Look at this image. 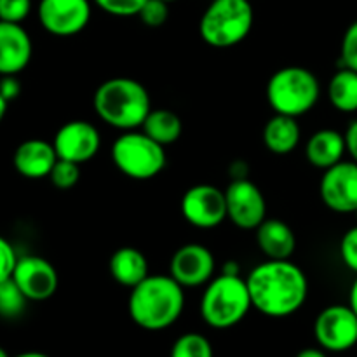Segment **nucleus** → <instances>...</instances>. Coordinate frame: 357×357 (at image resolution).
I'll return each instance as SVG.
<instances>
[{"label":"nucleus","instance_id":"33","mask_svg":"<svg viewBox=\"0 0 357 357\" xmlns=\"http://www.w3.org/2000/svg\"><path fill=\"white\" fill-rule=\"evenodd\" d=\"M0 94L6 101L16 100L21 94V82L17 80L16 75H2L0 80Z\"/></svg>","mask_w":357,"mask_h":357},{"label":"nucleus","instance_id":"6","mask_svg":"<svg viewBox=\"0 0 357 357\" xmlns=\"http://www.w3.org/2000/svg\"><path fill=\"white\" fill-rule=\"evenodd\" d=\"M321 98L319 79L305 66H284L267 82V101L274 114L302 117Z\"/></svg>","mask_w":357,"mask_h":357},{"label":"nucleus","instance_id":"9","mask_svg":"<svg viewBox=\"0 0 357 357\" xmlns=\"http://www.w3.org/2000/svg\"><path fill=\"white\" fill-rule=\"evenodd\" d=\"M314 338L330 352L351 351L357 345V316L351 305H330L314 321Z\"/></svg>","mask_w":357,"mask_h":357},{"label":"nucleus","instance_id":"28","mask_svg":"<svg viewBox=\"0 0 357 357\" xmlns=\"http://www.w3.org/2000/svg\"><path fill=\"white\" fill-rule=\"evenodd\" d=\"M138 17L149 28H160L169 17V3L164 0H146Z\"/></svg>","mask_w":357,"mask_h":357},{"label":"nucleus","instance_id":"13","mask_svg":"<svg viewBox=\"0 0 357 357\" xmlns=\"http://www.w3.org/2000/svg\"><path fill=\"white\" fill-rule=\"evenodd\" d=\"M216 261L209 248L199 243L183 244L169 261V275L183 288H201L215 278Z\"/></svg>","mask_w":357,"mask_h":357},{"label":"nucleus","instance_id":"26","mask_svg":"<svg viewBox=\"0 0 357 357\" xmlns=\"http://www.w3.org/2000/svg\"><path fill=\"white\" fill-rule=\"evenodd\" d=\"M80 178V164L72 162V160L58 159L56 160L54 167L51 169L49 180L59 190H70L75 187L77 181Z\"/></svg>","mask_w":357,"mask_h":357},{"label":"nucleus","instance_id":"19","mask_svg":"<svg viewBox=\"0 0 357 357\" xmlns=\"http://www.w3.org/2000/svg\"><path fill=\"white\" fill-rule=\"evenodd\" d=\"M345 152V136L337 129H319L307 139L305 157L316 169H330L331 166L344 160Z\"/></svg>","mask_w":357,"mask_h":357},{"label":"nucleus","instance_id":"24","mask_svg":"<svg viewBox=\"0 0 357 357\" xmlns=\"http://www.w3.org/2000/svg\"><path fill=\"white\" fill-rule=\"evenodd\" d=\"M28 298L23 295L13 278L0 282V317L3 319H16L26 309Z\"/></svg>","mask_w":357,"mask_h":357},{"label":"nucleus","instance_id":"32","mask_svg":"<svg viewBox=\"0 0 357 357\" xmlns=\"http://www.w3.org/2000/svg\"><path fill=\"white\" fill-rule=\"evenodd\" d=\"M17 260H20V257L16 255L13 244L6 237L0 236V282L13 278Z\"/></svg>","mask_w":357,"mask_h":357},{"label":"nucleus","instance_id":"39","mask_svg":"<svg viewBox=\"0 0 357 357\" xmlns=\"http://www.w3.org/2000/svg\"><path fill=\"white\" fill-rule=\"evenodd\" d=\"M7 105H9V101L3 100V96L0 94V124H2L3 117H6V114H7Z\"/></svg>","mask_w":357,"mask_h":357},{"label":"nucleus","instance_id":"1","mask_svg":"<svg viewBox=\"0 0 357 357\" xmlns=\"http://www.w3.org/2000/svg\"><path fill=\"white\" fill-rule=\"evenodd\" d=\"M253 309L274 319L298 312L309 296L305 272L289 260H267L246 278Z\"/></svg>","mask_w":357,"mask_h":357},{"label":"nucleus","instance_id":"42","mask_svg":"<svg viewBox=\"0 0 357 357\" xmlns=\"http://www.w3.org/2000/svg\"><path fill=\"white\" fill-rule=\"evenodd\" d=\"M164 2H167V3H171V2H176V0H164Z\"/></svg>","mask_w":357,"mask_h":357},{"label":"nucleus","instance_id":"36","mask_svg":"<svg viewBox=\"0 0 357 357\" xmlns=\"http://www.w3.org/2000/svg\"><path fill=\"white\" fill-rule=\"evenodd\" d=\"M296 357H328L324 354V349H316V347H309V349H303V351H300Z\"/></svg>","mask_w":357,"mask_h":357},{"label":"nucleus","instance_id":"40","mask_svg":"<svg viewBox=\"0 0 357 357\" xmlns=\"http://www.w3.org/2000/svg\"><path fill=\"white\" fill-rule=\"evenodd\" d=\"M14 357H49V356L42 354V352H23V354H17Z\"/></svg>","mask_w":357,"mask_h":357},{"label":"nucleus","instance_id":"3","mask_svg":"<svg viewBox=\"0 0 357 357\" xmlns=\"http://www.w3.org/2000/svg\"><path fill=\"white\" fill-rule=\"evenodd\" d=\"M98 117L119 131H135L152 110L146 87L131 77H114L98 86L93 96Z\"/></svg>","mask_w":357,"mask_h":357},{"label":"nucleus","instance_id":"2","mask_svg":"<svg viewBox=\"0 0 357 357\" xmlns=\"http://www.w3.org/2000/svg\"><path fill=\"white\" fill-rule=\"evenodd\" d=\"M185 309V288L171 275L152 274L131 288L128 310L132 323L146 331L173 326Z\"/></svg>","mask_w":357,"mask_h":357},{"label":"nucleus","instance_id":"30","mask_svg":"<svg viewBox=\"0 0 357 357\" xmlns=\"http://www.w3.org/2000/svg\"><path fill=\"white\" fill-rule=\"evenodd\" d=\"M340 65L357 72V20L345 30L340 44Z\"/></svg>","mask_w":357,"mask_h":357},{"label":"nucleus","instance_id":"5","mask_svg":"<svg viewBox=\"0 0 357 357\" xmlns=\"http://www.w3.org/2000/svg\"><path fill=\"white\" fill-rule=\"evenodd\" d=\"M251 0H211L199 21V35L215 49L241 44L253 30Z\"/></svg>","mask_w":357,"mask_h":357},{"label":"nucleus","instance_id":"21","mask_svg":"<svg viewBox=\"0 0 357 357\" xmlns=\"http://www.w3.org/2000/svg\"><path fill=\"white\" fill-rule=\"evenodd\" d=\"M108 271L114 281L126 288H135L136 284L149 278V261L145 255L131 246L119 248L108 261Z\"/></svg>","mask_w":357,"mask_h":357},{"label":"nucleus","instance_id":"18","mask_svg":"<svg viewBox=\"0 0 357 357\" xmlns=\"http://www.w3.org/2000/svg\"><path fill=\"white\" fill-rule=\"evenodd\" d=\"M258 250L267 260H289L296 250V236L291 227L279 218H265L257 230Z\"/></svg>","mask_w":357,"mask_h":357},{"label":"nucleus","instance_id":"11","mask_svg":"<svg viewBox=\"0 0 357 357\" xmlns=\"http://www.w3.org/2000/svg\"><path fill=\"white\" fill-rule=\"evenodd\" d=\"M227 220L241 230H257L267 218L264 192L251 180H232L225 190Z\"/></svg>","mask_w":357,"mask_h":357},{"label":"nucleus","instance_id":"38","mask_svg":"<svg viewBox=\"0 0 357 357\" xmlns=\"http://www.w3.org/2000/svg\"><path fill=\"white\" fill-rule=\"evenodd\" d=\"M223 274H232V275H241V267L237 265V261H227L222 268Z\"/></svg>","mask_w":357,"mask_h":357},{"label":"nucleus","instance_id":"35","mask_svg":"<svg viewBox=\"0 0 357 357\" xmlns=\"http://www.w3.org/2000/svg\"><path fill=\"white\" fill-rule=\"evenodd\" d=\"M248 166L243 160H236V162L230 164V176L232 180H243V178H248Z\"/></svg>","mask_w":357,"mask_h":357},{"label":"nucleus","instance_id":"22","mask_svg":"<svg viewBox=\"0 0 357 357\" xmlns=\"http://www.w3.org/2000/svg\"><path fill=\"white\" fill-rule=\"evenodd\" d=\"M142 131L149 135L153 142L167 146L180 139L181 132H183V122H181L180 115L174 114L173 110H167V108L153 110L152 108L143 122Z\"/></svg>","mask_w":357,"mask_h":357},{"label":"nucleus","instance_id":"34","mask_svg":"<svg viewBox=\"0 0 357 357\" xmlns=\"http://www.w3.org/2000/svg\"><path fill=\"white\" fill-rule=\"evenodd\" d=\"M345 136V145H347L349 155L352 157V160L357 162V119L349 124L347 131L344 132Z\"/></svg>","mask_w":357,"mask_h":357},{"label":"nucleus","instance_id":"16","mask_svg":"<svg viewBox=\"0 0 357 357\" xmlns=\"http://www.w3.org/2000/svg\"><path fill=\"white\" fill-rule=\"evenodd\" d=\"M33 54L30 33L20 23L0 21V75H17Z\"/></svg>","mask_w":357,"mask_h":357},{"label":"nucleus","instance_id":"43","mask_svg":"<svg viewBox=\"0 0 357 357\" xmlns=\"http://www.w3.org/2000/svg\"><path fill=\"white\" fill-rule=\"evenodd\" d=\"M356 215H357V213H356Z\"/></svg>","mask_w":357,"mask_h":357},{"label":"nucleus","instance_id":"7","mask_svg":"<svg viewBox=\"0 0 357 357\" xmlns=\"http://www.w3.org/2000/svg\"><path fill=\"white\" fill-rule=\"evenodd\" d=\"M112 160L124 176L146 181L159 176L167 164L166 150L143 131H124L112 145Z\"/></svg>","mask_w":357,"mask_h":357},{"label":"nucleus","instance_id":"23","mask_svg":"<svg viewBox=\"0 0 357 357\" xmlns=\"http://www.w3.org/2000/svg\"><path fill=\"white\" fill-rule=\"evenodd\" d=\"M328 100L342 114L357 112V72L340 66L328 82Z\"/></svg>","mask_w":357,"mask_h":357},{"label":"nucleus","instance_id":"29","mask_svg":"<svg viewBox=\"0 0 357 357\" xmlns=\"http://www.w3.org/2000/svg\"><path fill=\"white\" fill-rule=\"evenodd\" d=\"M31 0H0V21L23 23L31 13Z\"/></svg>","mask_w":357,"mask_h":357},{"label":"nucleus","instance_id":"14","mask_svg":"<svg viewBox=\"0 0 357 357\" xmlns=\"http://www.w3.org/2000/svg\"><path fill=\"white\" fill-rule=\"evenodd\" d=\"M58 159L75 164L89 162L101 149V135L93 122L70 121L56 131L52 139Z\"/></svg>","mask_w":357,"mask_h":357},{"label":"nucleus","instance_id":"10","mask_svg":"<svg viewBox=\"0 0 357 357\" xmlns=\"http://www.w3.org/2000/svg\"><path fill=\"white\" fill-rule=\"evenodd\" d=\"M181 215L195 229H216L227 220L225 190L209 183L188 188L181 197Z\"/></svg>","mask_w":357,"mask_h":357},{"label":"nucleus","instance_id":"15","mask_svg":"<svg viewBox=\"0 0 357 357\" xmlns=\"http://www.w3.org/2000/svg\"><path fill=\"white\" fill-rule=\"evenodd\" d=\"M13 281L28 302H44L58 291V271L49 260L35 255L21 257L13 272Z\"/></svg>","mask_w":357,"mask_h":357},{"label":"nucleus","instance_id":"31","mask_svg":"<svg viewBox=\"0 0 357 357\" xmlns=\"http://www.w3.org/2000/svg\"><path fill=\"white\" fill-rule=\"evenodd\" d=\"M340 258L345 267L357 274V225L349 229L342 237Z\"/></svg>","mask_w":357,"mask_h":357},{"label":"nucleus","instance_id":"12","mask_svg":"<svg viewBox=\"0 0 357 357\" xmlns=\"http://www.w3.org/2000/svg\"><path fill=\"white\" fill-rule=\"evenodd\" d=\"M319 194L328 209L340 215L357 213V162L340 160L323 173Z\"/></svg>","mask_w":357,"mask_h":357},{"label":"nucleus","instance_id":"41","mask_svg":"<svg viewBox=\"0 0 357 357\" xmlns=\"http://www.w3.org/2000/svg\"><path fill=\"white\" fill-rule=\"evenodd\" d=\"M0 357H9V354H7L2 347H0Z\"/></svg>","mask_w":357,"mask_h":357},{"label":"nucleus","instance_id":"20","mask_svg":"<svg viewBox=\"0 0 357 357\" xmlns=\"http://www.w3.org/2000/svg\"><path fill=\"white\" fill-rule=\"evenodd\" d=\"M302 138V129H300L296 117L289 115L275 114L265 124L261 139L267 150L274 155H288L295 152Z\"/></svg>","mask_w":357,"mask_h":357},{"label":"nucleus","instance_id":"17","mask_svg":"<svg viewBox=\"0 0 357 357\" xmlns=\"http://www.w3.org/2000/svg\"><path fill=\"white\" fill-rule=\"evenodd\" d=\"M58 160L54 145L45 139L31 138L21 143L13 155L14 169L28 180L49 178L51 169Z\"/></svg>","mask_w":357,"mask_h":357},{"label":"nucleus","instance_id":"25","mask_svg":"<svg viewBox=\"0 0 357 357\" xmlns=\"http://www.w3.org/2000/svg\"><path fill=\"white\" fill-rule=\"evenodd\" d=\"M171 357H215V352L204 335L185 333L173 344Z\"/></svg>","mask_w":357,"mask_h":357},{"label":"nucleus","instance_id":"27","mask_svg":"<svg viewBox=\"0 0 357 357\" xmlns=\"http://www.w3.org/2000/svg\"><path fill=\"white\" fill-rule=\"evenodd\" d=\"M146 0H93L98 9L115 17L138 16Z\"/></svg>","mask_w":357,"mask_h":357},{"label":"nucleus","instance_id":"4","mask_svg":"<svg viewBox=\"0 0 357 357\" xmlns=\"http://www.w3.org/2000/svg\"><path fill=\"white\" fill-rule=\"evenodd\" d=\"M253 309L246 279L220 274L206 284L201 296V317L209 328L229 330L239 324Z\"/></svg>","mask_w":357,"mask_h":357},{"label":"nucleus","instance_id":"37","mask_svg":"<svg viewBox=\"0 0 357 357\" xmlns=\"http://www.w3.org/2000/svg\"><path fill=\"white\" fill-rule=\"evenodd\" d=\"M349 305H351V309L354 310L357 316V278L351 286V293H349Z\"/></svg>","mask_w":357,"mask_h":357},{"label":"nucleus","instance_id":"8","mask_svg":"<svg viewBox=\"0 0 357 357\" xmlns=\"http://www.w3.org/2000/svg\"><path fill=\"white\" fill-rule=\"evenodd\" d=\"M93 0H40L37 17L40 26L54 37H73L87 28Z\"/></svg>","mask_w":357,"mask_h":357}]
</instances>
